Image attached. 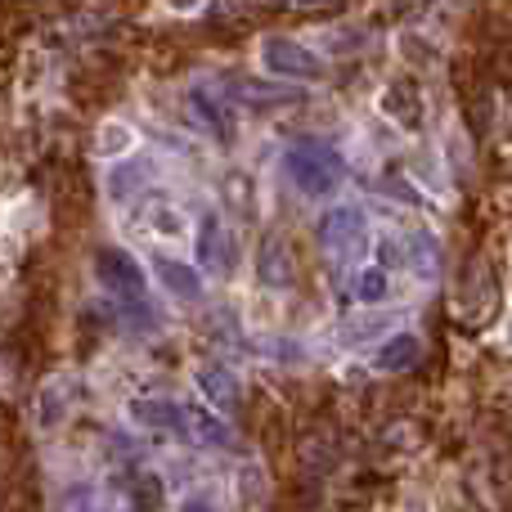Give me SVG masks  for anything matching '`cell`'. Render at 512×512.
<instances>
[{
    "label": "cell",
    "mask_w": 512,
    "mask_h": 512,
    "mask_svg": "<svg viewBox=\"0 0 512 512\" xmlns=\"http://www.w3.org/2000/svg\"><path fill=\"white\" fill-rule=\"evenodd\" d=\"M382 113L396 117L400 126L414 131V126L423 122V95L414 90V81H396V86H387V95H382Z\"/></svg>",
    "instance_id": "cell-12"
},
{
    "label": "cell",
    "mask_w": 512,
    "mask_h": 512,
    "mask_svg": "<svg viewBox=\"0 0 512 512\" xmlns=\"http://www.w3.org/2000/svg\"><path fill=\"white\" fill-rule=\"evenodd\" d=\"M90 512H99V508H90Z\"/></svg>",
    "instance_id": "cell-21"
},
{
    "label": "cell",
    "mask_w": 512,
    "mask_h": 512,
    "mask_svg": "<svg viewBox=\"0 0 512 512\" xmlns=\"http://www.w3.org/2000/svg\"><path fill=\"white\" fill-rule=\"evenodd\" d=\"M198 391H203L216 409L239 405V378H234L225 364H203V369H198Z\"/></svg>",
    "instance_id": "cell-13"
},
{
    "label": "cell",
    "mask_w": 512,
    "mask_h": 512,
    "mask_svg": "<svg viewBox=\"0 0 512 512\" xmlns=\"http://www.w3.org/2000/svg\"><path fill=\"white\" fill-rule=\"evenodd\" d=\"M364 239H369V221H364L360 207H333V212L319 221V243H324V252L337 256V261L360 256Z\"/></svg>",
    "instance_id": "cell-3"
},
{
    "label": "cell",
    "mask_w": 512,
    "mask_h": 512,
    "mask_svg": "<svg viewBox=\"0 0 512 512\" xmlns=\"http://www.w3.org/2000/svg\"><path fill=\"white\" fill-rule=\"evenodd\" d=\"M288 5H297V9H315V5H328V0H288Z\"/></svg>",
    "instance_id": "cell-20"
},
{
    "label": "cell",
    "mask_w": 512,
    "mask_h": 512,
    "mask_svg": "<svg viewBox=\"0 0 512 512\" xmlns=\"http://www.w3.org/2000/svg\"><path fill=\"white\" fill-rule=\"evenodd\" d=\"M185 436H194V441H203V445H230L234 441L230 427H225L212 409H194V405H185Z\"/></svg>",
    "instance_id": "cell-14"
},
{
    "label": "cell",
    "mask_w": 512,
    "mask_h": 512,
    "mask_svg": "<svg viewBox=\"0 0 512 512\" xmlns=\"http://www.w3.org/2000/svg\"><path fill=\"white\" fill-rule=\"evenodd\" d=\"M153 274H158V283L171 292V297H180V301H198V297H203V274H198L189 261L158 256V261H153Z\"/></svg>",
    "instance_id": "cell-7"
},
{
    "label": "cell",
    "mask_w": 512,
    "mask_h": 512,
    "mask_svg": "<svg viewBox=\"0 0 512 512\" xmlns=\"http://www.w3.org/2000/svg\"><path fill=\"white\" fill-rule=\"evenodd\" d=\"M131 144H135L131 126H122V122H104V126H99L95 153H99V158H126V153H131Z\"/></svg>",
    "instance_id": "cell-16"
},
{
    "label": "cell",
    "mask_w": 512,
    "mask_h": 512,
    "mask_svg": "<svg viewBox=\"0 0 512 512\" xmlns=\"http://www.w3.org/2000/svg\"><path fill=\"white\" fill-rule=\"evenodd\" d=\"M355 297H360V301H382V297H387V274H382V270H364L360 283H355Z\"/></svg>",
    "instance_id": "cell-18"
},
{
    "label": "cell",
    "mask_w": 512,
    "mask_h": 512,
    "mask_svg": "<svg viewBox=\"0 0 512 512\" xmlns=\"http://www.w3.org/2000/svg\"><path fill=\"white\" fill-rule=\"evenodd\" d=\"M256 270H261L265 288H288L292 283V270H297V265H292V252L279 234H270V239L261 243V261H256Z\"/></svg>",
    "instance_id": "cell-9"
},
{
    "label": "cell",
    "mask_w": 512,
    "mask_h": 512,
    "mask_svg": "<svg viewBox=\"0 0 512 512\" xmlns=\"http://www.w3.org/2000/svg\"><path fill=\"white\" fill-rule=\"evenodd\" d=\"M95 274H99V283H104L108 292H117L122 301H140L144 288H149L144 265L135 261L131 252H122V248H99L95 252Z\"/></svg>",
    "instance_id": "cell-4"
},
{
    "label": "cell",
    "mask_w": 512,
    "mask_h": 512,
    "mask_svg": "<svg viewBox=\"0 0 512 512\" xmlns=\"http://www.w3.org/2000/svg\"><path fill=\"white\" fill-rule=\"evenodd\" d=\"M418 355H423V342H418L414 333H396L387 337V342L378 346V355H373V364H378L382 373H405L418 364Z\"/></svg>",
    "instance_id": "cell-11"
},
{
    "label": "cell",
    "mask_w": 512,
    "mask_h": 512,
    "mask_svg": "<svg viewBox=\"0 0 512 512\" xmlns=\"http://www.w3.org/2000/svg\"><path fill=\"white\" fill-rule=\"evenodd\" d=\"M234 99L248 108H279V104H297V90L288 86H274V81H252V77H239L230 81Z\"/></svg>",
    "instance_id": "cell-10"
},
{
    "label": "cell",
    "mask_w": 512,
    "mask_h": 512,
    "mask_svg": "<svg viewBox=\"0 0 512 512\" xmlns=\"http://www.w3.org/2000/svg\"><path fill=\"white\" fill-rule=\"evenodd\" d=\"M144 180H149V171H144L140 162H126V167H113V171H108V194H113L117 203H122V198H131L135 189L144 185Z\"/></svg>",
    "instance_id": "cell-17"
},
{
    "label": "cell",
    "mask_w": 512,
    "mask_h": 512,
    "mask_svg": "<svg viewBox=\"0 0 512 512\" xmlns=\"http://www.w3.org/2000/svg\"><path fill=\"white\" fill-rule=\"evenodd\" d=\"M283 171L288 180L301 189L306 198H328L342 189L346 180V162L333 144L324 140H297L288 153H283Z\"/></svg>",
    "instance_id": "cell-1"
},
{
    "label": "cell",
    "mask_w": 512,
    "mask_h": 512,
    "mask_svg": "<svg viewBox=\"0 0 512 512\" xmlns=\"http://www.w3.org/2000/svg\"><path fill=\"white\" fill-rule=\"evenodd\" d=\"M153 230H162V234H180V216H176V212H167V207H158V212H153Z\"/></svg>",
    "instance_id": "cell-19"
},
{
    "label": "cell",
    "mask_w": 512,
    "mask_h": 512,
    "mask_svg": "<svg viewBox=\"0 0 512 512\" xmlns=\"http://www.w3.org/2000/svg\"><path fill=\"white\" fill-rule=\"evenodd\" d=\"M261 63H265V72H274V77H283V81H319L328 72L324 59H319L310 45L292 41V36H265Z\"/></svg>",
    "instance_id": "cell-2"
},
{
    "label": "cell",
    "mask_w": 512,
    "mask_h": 512,
    "mask_svg": "<svg viewBox=\"0 0 512 512\" xmlns=\"http://www.w3.org/2000/svg\"><path fill=\"white\" fill-rule=\"evenodd\" d=\"M126 414L153 432H185V405H176V400H131Z\"/></svg>",
    "instance_id": "cell-8"
},
{
    "label": "cell",
    "mask_w": 512,
    "mask_h": 512,
    "mask_svg": "<svg viewBox=\"0 0 512 512\" xmlns=\"http://www.w3.org/2000/svg\"><path fill=\"white\" fill-rule=\"evenodd\" d=\"M189 113H194V122L203 126L212 140H221V144L234 140V117H230V108H225L221 95H212L207 86H194V90H189Z\"/></svg>",
    "instance_id": "cell-6"
},
{
    "label": "cell",
    "mask_w": 512,
    "mask_h": 512,
    "mask_svg": "<svg viewBox=\"0 0 512 512\" xmlns=\"http://www.w3.org/2000/svg\"><path fill=\"white\" fill-rule=\"evenodd\" d=\"M131 499H135V512H162L167 508V486H162L158 472H140L131 486Z\"/></svg>",
    "instance_id": "cell-15"
},
{
    "label": "cell",
    "mask_w": 512,
    "mask_h": 512,
    "mask_svg": "<svg viewBox=\"0 0 512 512\" xmlns=\"http://www.w3.org/2000/svg\"><path fill=\"white\" fill-rule=\"evenodd\" d=\"M234 261H239L234 234L225 230L221 216H203V225H198V265L207 274H230Z\"/></svg>",
    "instance_id": "cell-5"
}]
</instances>
